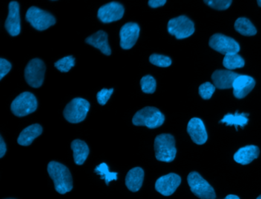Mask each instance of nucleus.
<instances>
[{
	"mask_svg": "<svg viewBox=\"0 0 261 199\" xmlns=\"http://www.w3.org/2000/svg\"><path fill=\"white\" fill-rule=\"evenodd\" d=\"M254 79L248 75L240 74L233 81V93L235 97L242 99L245 97L255 87Z\"/></svg>",
	"mask_w": 261,
	"mask_h": 199,
	"instance_id": "obj_16",
	"label": "nucleus"
},
{
	"mask_svg": "<svg viewBox=\"0 0 261 199\" xmlns=\"http://www.w3.org/2000/svg\"><path fill=\"white\" fill-rule=\"evenodd\" d=\"M142 90L146 93H153L156 88V81L151 75H146L140 81Z\"/></svg>",
	"mask_w": 261,
	"mask_h": 199,
	"instance_id": "obj_28",
	"label": "nucleus"
},
{
	"mask_svg": "<svg viewBox=\"0 0 261 199\" xmlns=\"http://www.w3.org/2000/svg\"><path fill=\"white\" fill-rule=\"evenodd\" d=\"M37 107V99L35 95L30 92H24L13 101L11 110L16 116L22 117L36 111Z\"/></svg>",
	"mask_w": 261,
	"mask_h": 199,
	"instance_id": "obj_6",
	"label": "nucleus"
},
{
	"mask_svg": "<svg viewBox=\"0 0 261 199\" xmlns=\"http://www.w3.org/2000/svg\"><path fill=\"white\" fill-rule=\"evenodd\" d=\"M209 7L217 10H225L231 5L232 0H204Z\"/></svg>",
	"mask_w": 261,
	"mask_h": 199,
	"instance_id": "obj_31",
	"label": "nucleus"
},
{
	"mask_svg": "<svg viewBox=\"0 0 261 199\" xmlns=\"http://www.w3.org/2000/svg\"><path fill=\"white\" fill-rule=\"evenodd\" d=\"M12 68V64L10 61L4 58H0V80H2Z\"/></svg>",
	"mask_w": 261,
	"mask_h": 199,
	"instance_id": "obj_33",
	"label": "nucleus"
},
{
	"mask_svg": "<svg viewBox=\"0 0 261 199\" xmlns=\"http://www.w3.org/2000/svg\"><path fill=\"white\" fill-rule=\"evenodd\" d=\"M166 0H149V6L152 8H158L164 6Z\"/></svg>",
	"mask_w": 261,
	"mask_h": 199,
	"instance_id": "obj_34",
	"label": "nucleus"
},
{
	"mask_svg": "<svg viewBox=\"0 0 261 199\" xmlns=\"http://www.w3.org/2000/svg\"><path fill=\"white\" fill-rule=\"evenodd\" d=\"M144 179V171L140 167L129 170L125 179L126 187L133 192L138 191L141 188Z\"/></svg>",
	"mask_w": 261,
	"mask_h": 199,
	"instance_id": "obj_20",
	"label": "nucleus"
},
{
	"mask_svg": "<svg viewBox=\"0 0 261 199\" xmlns=\"http://www.w3.org/2000/svg\"><path fill=\"white\" fill-rule=\"evenodd\" d=\"M181 181V177L178 175L169 173L157 179L155 185V190L163 195H171L179 186Z\"/></svg>",
	"mask_w": 261,
	"mask_h": 199,
	"instance_id": "obj_12",
	"label": "nucleus"
},
{
	"mask_svg": "<svg viewBox=\"0 0 261 199\" xmlns=\"http://www.w3.org/2000/svg\"><path fill=\"white\" fill-rule=\"evenodd\" d=\"M188 183L194 194L202 199H215V190L212 185L201 177L197 171H192L188 176Z\"/></svg>",
	"mask_w": 261,
	"mask_h": 199,
	"instance_id": "obj_5",
	"label": "nucleus"
},
{
	"mask_svg": "<svg viewBox=\"0 0 261 199\" xmlns=\"http://www.w3.org/2000/svg\"><path fill=\"white\" fill-rule=\"evenodd\" d=\"M239 75L230 70H217L212 73V79L217 88L224 90L232 88L233 81Z\"/></svg>",
	"mask_w": 261,
	"mask_h": 199,
	"instance_id": "obj_17",
	"label": "nucleus"
},
{
	"mask_svg": "<svg viewBox=\"0 0 261 199\" xmlns=\"http://www.w3.org/2000/svg\"><path fill=\"white\" fill-rule=\"evenodd\" d=\"M94 171L100 176V179H105V183L107 185H108L112 181L117 179V173L110 171L109 167L105 162L96 167Z\"/></svg>",
	"mask_w": 261,
	"mask_h": 199,
	"instance_id": "obj_26",
	"label": "nucleus"
},
{
	"mask_svg": "<svg viewBox=\"0 0 261 199\" xmlns=\"http://www.w3.org/2000/svg\"><path fill=\"white\" fill-rule=\"evenodd\" d=\"M114 93V89H102L97 93V99L100 105H105Z\"/></svg>",
	"mask_w": 261,
	"mask_h": 199,
	"instance_id": "obj_32",
	"label": "nucleus"
},
{
	"mask_svg": "<svg viewBox=\"0 0 261 199\" xmlns=\"http://www.w3.org/2000/svg\"><path fill=\"white\" fill-rule=\"evenodd\" d=\"M168 32L177 39L189 38L195 32L193 21L185 15L172 18L168 22Z\"/></svg>",
	"mask_w": 261,
	"mask_h": 199,
	"instance_id": "obj_7",
	"label": "nucleus"
},
{
	"mask_svg": "<svg viewBox=\"0 0 261 199\" xmlns=\"http://www.w3.org/2000/svg\"><path fill=\"white\" fill-rule=\"evenodd\" d=\"M257 4L258 6H260L261 7V0H257Z\"/></svg>",
	"mask_w": 261,
	"mask_h": 199,
	"instance_id": "obj_37",
	"label": "nucleus"
},
{
	"mask_svg": "<svg viewBox=\"0 0 261 199\" xmlns=\"http://www.w3.org/2000/svg\"><path fill=\"white\" fill-rule=\"evenodd\" d=\"M140 26L137 23L129 22L120 29V47L125 50L132 48L140 35Z\"/></svg>",
	"mask_w": 261,
	"mask_h": 199,
	"instance_id": "obj_13",
	"label": "nucleus"
},
{
	"mask_svg": "<svg viewBox=\"0 0 261 199\" xmlns=\"http://www.w3.org/2000/svg\"><path fill=\"white\" fill-rule=\"evenodd\" d=\"M257 199H261V194L259 196V197H257Z\"/></svg>",
	"mask_w": 261,
	"mask_h": 199,
	"instance_id": "obj_38",
	"label": "nucleus"
},
{
	"mask_svg": "<svg viewBox=\"0 0 261 199\" xmlns=\"http://www.w3.org/2000/svg\"><path fill=\"white\" fill-rule=\"evenodd\" d=\"M151 64L160 67H167L172 64V60L169 57L165 55L153 54L149 57Z\"/></svg>",
	"mask_w": 261,
	"mask_h": 199,
	"instance_id": "obj_29",
	"label": "nucleus"
},
{
	"mask_svg": "<svg viewBox=\"0 0 261 199\" xmlns=\"http://www.w3.org/2000/svg\"><path fill=\"white\" fill-rule=\"evenodd\" d=\"M215 87L214 84H211L210 82H205L201 84L198 88L200 96L204 100H208L212 97L213 93H215Z\"/></svg>",
	"mask_w": 261,
	"mask_h": 199,
	"instance_id": "obj_30",
	"label": "nucleus"
},
{
	"mask_svg": "<svg viewBox=\"0 0 261 199\" xmlns=\"http://www.w3.org/2000/svg\"><path fill=\"white\" fill-rule=\"evenodd\" d=\"M259 148L256 145H246L236 152L233 155V159L235 162L241 165H247L256 159L259 156Z\"/></svg>",
	"mask_w": 261,
	"mask_h": 199,
	"instance_id": "obj_18",
	"label": "nucleus"
},
{
	"mask_svg": "<svg viewBox=\"0 0 261 199\" xmlns=\"http://www.w3.org/2000/svg\"><path fill=\"white\" fill-rule=\"evenodd\" d=\"M45 64L42 60H31L25 69V78L29 85L34 88L40 87L43 84L45 73Z\"/></svg>",
	"mask_w": 261,
	"mask_h": 199,
	"instance_id": "obj_9",
	"label": "nucleus"
},
{
	"mask_svg": "<svg viewBox=\"0 0 261 199\" xmlns=\"http://www.w3.org/2000/svg\"><path fill=\"white\" fill-rule=\"evenodd\" d=\"M7 153V145L3 139L2 136H0V158H3Z\"/></svg>",
	"mask_w": 261,
	"mask_h": 199,
	"instance_id": "obj_35",
	"label": "nucleus"
},
{
	"mask_svg": "<svg viewBox=\"0 0 261 199\" xmlns=\"http://www.w3.org/2000/svg\"><path fill=\"white\" fill-rule=\"evenodd\" d=\"M25 18L33 28L39 31L45 30L56 22V18L51 14L36 6L28 9Z\"/></svg>",
	"mask_w": 261,
	"mask_h": 199,
	"instance_id": "obj_8",
	"label": "nucleus"
},
{
	"mask_svg": "<svg viewBox=\"0 0 261 199\" xmlns=\"http://www.w3.org/2000/svg\"><path fill=\"white\" fill-rule=\"evenodd\" d=\"M85 41L88 44L98 48L105 55H111V49L108 43V34L103 31H98L94 35L87 38Z\"/></svg>",
	"mask_w": 261,
	"mask_h": 199,
	"instance_id": "obj_19",
	"label": "nucleus"
},
{
	"mask_svg": "<svg viewBox=\"0 0 261 199\" xmlns=\"http://www.w3.org/2000/svg\"><path fill=\"white\" fill-rule=\"evenodd\" d=\"M165 121V116L159 109L146 107L139 110L133 118L135 126H144L149 129L161 127Z\"/></svg>",
	"mask_w": 261,
	"mask_h": 199,
	"instance_id": "obj_3",
	"label": "nucleus"
},
{
	"mask_svg": "<svg viewBox=\"0 0 261 199\" xmlns=\"http://www.w3.org/2000/svg\"><path fill=\"white\" fill-rule=\"evenodd\" d=\"M209 46L222 55L228 53H238L240 45L233 38L222 34H215L209 40Z\"/></svg>",
	"mask_w": 261,
	"mask_h": 199,
	"instance_id": "obj_10",
	"label": "nucleus"
},
{
	"mask_svg": "<svg viewBox=\"0 0 261 199\" xmlns=\"http://www.w3.org/2000/svg\"><path fill=\"white\" fill-rule=\"evenodd\" d=\"M42 133V127L39 124H33L21 132L18 137V143L23 146H28L33 143L35 139Z\"/></svg>",
	"mask_w": 261,
	"mask_h": 199,
	"instance_id": "obj_21",
	"label": "nucleus"
},
{
	"mask_svg": "<svg viewBox=\"0 0 261 199\" xmlns=\"http://www.w3.org/2000/svg\"><path fill=\"white\" fill-rule=\"evenodd\" d=\"M155 158L161 162H171L176 156L175 139L171 134H160L157 136L154 142Z\"/></svg>",
	"mask_w": 261,
	"mask_h": 199,
	"instance_id": "obj_2",
	"label": "nucleus"
},
{
	"mask_svg": "<svg viewBox=\"0 0 261 199\" xmlns=\"http://www.w3.org/2000/svg\"><path fill=\"white\" fill-rule=\"evenodd\" d=\"M226 199H239L240 197L238 196L235 195V194H229V195L226 196Z\"/></svg>",
	"mask_w": 261,
	"mask_h": 199,
	"instance_id": "obj_36",
	"label": "nucleus"
},
{
	"mask_svg": "<svg viewBox=\"0 0 261 199\" xmlns=\"http://www.w3.org/2000/svg\"><path fill=\"white\" fill-rule=\"evenodd\" d=\"M187 131L192 141L198 145H203L207 141V134L205 126L199 118L194 117L189 120Z\"/></svg>",
	"mask_w": 261,
	"mask_h": 199,
	"instance_id": "obj_15",
	"label": "nucleus"
},
{
	"mask_svg": "<svg viewBox=\"0 0 261 199\" xmlns=\"http://www.w3.org/2000/svg\"><path fill=\"white\" fill-rule=\"evenodd\" d=\"M48 172L54 181L55 188L58 192L64 194L71 191L72 177L69 169L65 165L54 161L50 162L48 165Z\"/></svg>",
	"mask_w": 261,
	"mask_h": 199,
	"instance_id": "obj_1",
	"label": "nucleus"
},
{
	"mask_svg": "<svg viewBox=\"0 0 261 199\" xmlns=\"http://www.w3.org/2000/svg\"><path fill=\"white\" fill-rule=\"evenodd\" d=\"M74 160L77 165H83L89 155V148L86 142L81 139H75L71 142Z\"/></svg>",
	"mask_w": 261,
	"mask_h": 199,
	"instance_id": "obj_22",
	"label": "nucleus"
},
{
	"mask_svg": "<svg viewBox=\"0 0 261 199\" xmlns=\"http://www.w3.org/2000/svg\"><path fill=\"white\" fill-rule=\"evenodd\" d=\"M124 14V8L120 3L111 2L98 9L97 17L103 23L118 21Z\"/></svg>",
	"mask_w": 261,
	"mask_h": 199,
	"instance_id": "obj_11",
	"label": "nucleus"
},
{
	"mask_svg": "<svg viewBox=\"0 0 261 199\" xmlns=\"http://www.w3.org/2000/svg\"><path fill=\"white\" fill-rule=\"evenodd\" d=\"M5 27L12 36H17L20 33V15L19 5L17 2H11L9 5V14L6 21Z\"/></svg>",
	"mask_w": 261,
	"mask_h": 199,
	"instance_id": "obj_14",
	"label": "nucleus"
},
{
	"mask_svg": "<svg viewBox=\"0 0 261 199\" xmlns=\"http://www.w3.org/2000/svg\"><path fill=\"white\" fill-rule=\"evenodd\" d=\"M234 29L244 36H253L256 34V28L247 18H238L234 23Z\"/></svg>",
	"mask_w": 261,
	"mask_h": 199,
	"instance_id": "obj_23",
	"label": "nucleus"
},
{
	"mask_svg": "<svg viewBox=\"0 0 261 199\" xmlns=\"http://www.w3.org/2000/svg\"><path fill=\"white\" fill-rule=\"evenodd\" d=\"M244 60L238 53H228L224 55L223 65L227 70H234L244 66Z\"/></svg>",
	"mask_w": 261,
	"mask_h": 199,
	"instance_id": "obj_25",
	"label": "nucleus"
},
{
	"mask_svg": "<svg viewBox=\"0 0 261 199\" xmlns=\"http://www.w3.org/2000/svg\"><path fill=\"white\" fill-rule=\"evenodd\" d=\"M89 109L88 101L83 98H74L65 107L64 116L71 123H79L86 118Z\"/></svg>",
	"mask_w": 261,
	"mask_h": 199,
	"instance_id": "obj_4",
	"label": "nucleus"
},
{
	"mask_svg": "<svg viewBox=\"0 0 261 199\" xmlns=\"http://www.w3.org/2000/svg\"><path fill=\"white\" fill-rule=\"evenodd\" d=\"M247 116H248V114H247V113L239 114L238 112H236L235 114L228 113V114L225 115L224 117L221 119V122L226 123L227 126H234L236 129L237 127H244L248 122Z\"/></svg>",
	"mask_w": 261,
	"mask_h": 199,
	"instance_id": "obj_24",
	"label": "nucleus"
},
{
	"mask_svg": "<svg viewBox=\"0 0 261 199\" xmlns=\"http://www.w3.org/2000/svg\"><path fill=\"white\" fill-rule=\"evenodd\" d=\"M74 64H75V59L71 55L65 57V58H62V59L59 60L57 62L55 63L56 68L60 70L61 72H64V73L69 71L71 67H74Z\"/></svg>",
	"mask_w": 261,
	"mask_h": 199,
	"instance_id": "obj_27",
	"label": "nucleus"
}]
</instances>
